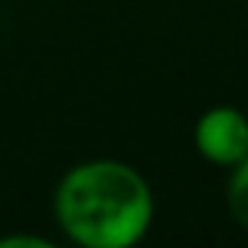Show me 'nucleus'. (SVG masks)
<instances>
[{
  "label": "nucleus",
  "instance_id": "nucleus-1",
  "mask_svg": "<svg viewBox=\"0 0 248 248\" xmlns=\"http://www.w3.org/2000/svg\"><path fill=\"white\" fill-rule=\"evenodd\" d=\"M154 188L120 157L79 160L54 188V220L79 248H132L154 223Z\"/></svg>",
  "mask_w": 248,
  "mask_h": 248
},
{
  "label": "nucleus",
  "instance_id": "nucleus-2",
  "mask_svg": "<svg viewBox=\"0 0 248 248\" xmlns=\"http://www.w3.org/2000/svg\"><path fill=\"white\" fill-rule=\"evenodd\" d=\"M192 141L201 160L230 170L248 154V110L232 104H214L195 120Z\"/></svg>",
  "mask_w": 248,
  "mask_h": 248
},
{
  "label": "nucleus",
  "instance_id": "nucleus-3",
  "mask_svg": "<svg viewBox=\"0 0 248 248\" xmlns=\"http://www.w3.org/2000/svg\"><path fill=\"white\" fill-rule=\"evenodd\" d=\"M226 211L242 230H248V154L226 170Z\"/></svg>",
  "mask_w": 248,
  "mask_h": 248
},
{
  "label": "nucleus",
  "instance_id": "nucleus-4",
  "mask_svg": "<svg viewBox=\"0 0 248 248\" xmlns=\"http://www.w3.org/2000/svg\"><path fill=\"white\" fill-rule=\"evenodd\" d=\"M22 245L50 248V239H44V236H0V248H22Z\"/></svg>",
  "mask_w": 248,
  "mask_h": 248
}]
</instances>
